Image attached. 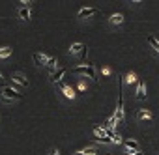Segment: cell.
I'll return each mask as SVG.
<instances>
[{"instance_id": "cell-6", "label": "cell", "mask_w": 159, "mask_h": 155, "mask_svg": "<svg viewBox=\"0 0 159 155\" xmlns=\"http://www.w3.org/2000/svg\"><path fill=\"white\" fill-rule=\"evenodd\" d=\"M124 144H125V148H127V149H133V151H140V146H139V142H137V140H125Z\"/></svg>"}, {"instance_id": "cell-11", "label": "cell", "mask_w": 159, "mask_h": 155, "mask_svg": "<svg viewBox=\"0 0 159 155\" xmlns=\"http://www.w3.org/2000/svg\"><path fill=\"white\" fill-rule=\"evenodd\" d=\"M124 21V15L122 13H114V15H111V23L112 24H120Z\"/></svg>"}, {"instance_id": "cell-22", "label": "cell", "mask_w": 159, "mask_h": 155, "mask_svg": "<svg viewBox=\"0 0 159 155\" xmlns=\"http://www.w3.org/2000/svg\"><path fill=\"white\" fill-rule=\"evenodd\" d=\"M112 142H116V144H118V142H122V138H120V136H118V135H116V136H114V138H112Z\"/></svg>"}, {"instance_id": "cell-16", "label": "cell", "mask_w": 159, "mask_h": 155, "mask_svg": "<svg viewBox=\"0 0 159 155\" xmlns=\"http://www.w3.org/2000/svg\"><path fill=\"white\" fill-rule=\"evenodd\" d=\"M139 118L140 120H148L150 118V112L148 110H139Z\"/></svg>"}, {"instance_id": "cell-25", "label": "cell", "mask_w": 159, "mask_h": 155, "mask_svg": "<svg viewBox=\"0 0 159 155\" xmlns=\"http://www.w3.org/2000/svg\"><path fill=\"white\" fill-rule=\"evenodd\" d=\"M75 155H84V153H83V151H79V153H75Z\"/></svg>"}, {"instance_id": "cell-9", "label": "cell", "mask_w": 159, "mask_h": 155, "mask_svg": "<svg viewBox=\"0 0 159 155\" xmlns=\"http://www.w3.org/2000/svg\"><path fill=\"white\" fill-rule=\"evenodd\" d=\"M19 15H21L23 21H28V19H30V10H28V6H23V8L19 10Z\"/></svg>"}, {"instance_id": "cell-26", "label": "cell", "mask_w": 159, "mask_h": 155, "mask_svg": "<svg viewBox=\"0 0 159 155\" xmlns=\"http://www.w3.org/2000/svg\"><path fill=\"white\" fill-rule=\"evenodd\" d=\"M0 82H2V75H0Z\"/></svg>"}, {"instance_id": "cell-8", "label": "cell", "mask_w": 159, "mask_h": 155, "mask_svg": "<svg viewBox=\"0 0 159 155\" xmlns=\"http://www.w3.org/2000/svg\"><path fill=\"white\" fill-rule=\"evenodd\" d=\"M64 75H66V69H64V67H60L58 71H54V73H52V81H54V82H60Z\"/></svg>"}, {"instance_id": "cell-18", "label": "cell", "mask_w": 159, "mask_h": 155, "mask_svg": "<svg viewBox=\"0 0 159 155\" xmlns=\"http://www.w3.org/2000/svg\"><path fill=\"white\" fill-rule=\"evenodd\" d=\"M125 81H127V82H129V84H131V82H135V81H137V77H135V75H133V73H129V75H127V77H125Z\"/></svg>"}, {"instance_id": "cell-20", "label": "cell", "mask_w": 159, "mask_h": 155, "mask_svg": "<svg viewBox=\"0 0 159 155\" xmlns=\"http://www.w3.org/2000/svg\"><path fill=\"white\" fill-rule=\"evenodd\" d=\"M98 140H99V142H103V144H111V142H112L109 136H103V138H98Z\"/></svg>"}, {"instance_id": "cell-14", "label": "cell", "mask_w": 159, "mask_h": 155, "mask_svg": "<svg viewBox=\"0 0 159 155\" xmlns=\"http://www.w3.org/2000/svg\"><path fill=\"white\" fill-rule=\"evenodd\" d=\"M11 54V49L10 47H4V49H0V58H8Z\"/></svg>"}, {"instance_id": "cell-21", "label": "cell", "mask_w": 159, "mask_h": 155, "mask_svg": "<svg viewBox=\"0 0 159 155\" xmlns=\"http://www.w3.org/2000/svg\"><path fill=\"white\" fill-rule=\"evenodd\" d=\"M86 60V47L83 49V52H81V62H84Z\"/></svg>"}, {"instance_id": "cell-4", "label": "cell", "mask_w": 159, "mask_h": 155, "mask_svg": "<svg viewBox=\"0 0 159 155\" xmlns=\"http://www.w3.org/2000/svg\"><path fill=\"white\" fill-rule=\"evenodd\" d=\"M58 86H60V90L64 92V95H66L67 99H73V97H75V92H73V88H71V86H67V84H64L62 81L58 82Z\"/></svg>"}, {"instance_id": "cell-19", "label": "cell", "mask_w": 159, "mask_h": 155, "mask_svg": "<svg viewBox=\"0 0 159 155\" xmlns=\"http://www.w3.org/2000/svg\"><path fill=\"white\" fill-rule=\"evenodd\" d=\"M47 65H49V67H54V65H56V58H49V60H47Z\"/></svg>"}, {"instance_id": "cell-23", "label": "cell", "mask_w": 159, "mask_h": 155, "mask_svg": "<svg viewBox=\"0 0 159 155\" xmlns=\"http://www.w3.org/2000/svg\"><path fill=\"white\" fill-rule=\"evenodd\" d=\"M129 155H142L140 151H135V153H129Z\"/></svg>"}, {"instance_id": "cell-17", "label": "cell", "mask_w": 159, "mask_h": 155, "mask_svg": "<svg viewBox=\"0 0 159 155\" xmlns=\"http://www.w3.org/2000/svg\"><path fill=\"white\" fill-rule=\"evenodd\" d=\"M83 153L84 155H96L98 151H96V148H86V149H83Z\"/></svg>"}, {"instance_id": "cell-7", "label": "cell", "mask_w": 159, "mask_h": 155, "mask_svg": "<svg viewBox=\"0 0 159 155\" xmlns=\"http://www.w3.org/2000/svg\"><path fill=\"white\" fill-rule=\"evenodd\" d=\"M11 79H13V81H15L17 84H21V86H28V81L25 79V77H23V75H19V73H15V75L11 77Z\"/></svg>"}, {"instance_id": "cell-3", "label": "cell", "mask_w": 159, "mask_h": 155, "mask_svg": "<svg viewBox=\"0 0 159 155\" xmlns=\"http://www.w3.org/2000/svg\"><path fill=\"white\" fill-rule=\"evenodd\" d=\"M2 97L8 101V99H23V95L19 94V92H15L11 86H4L2 88Z\"/></svg>"}, {"instance_id": "cell-24", "label": "cell", "mask_w": 159, "mask_h": 155, "mask_svg": "<svg viewBox=\"0 0 159 155\" xmlns=\"http://www.w3.org/2000/svg\"><path fill=\"white\" fill-rule=\"evenodd\" d=\"M51 155H58V151H51Z\"/></svg>"}, {"instance_id": "cell-1", "label": "cell", "mask_w": 159, "mask_h": 155, "mask_svg": "<svg viewBox=\"0 0 159 155\" xmlns=\"http://www.w3.org/2000/svg\"><path fill=\"white\" fill-rule=\"evenodd\" d=\"M122 86H124V77H120V95H118V108H116V122H124V95H122Z\"/></svg>"}, {"instance_id": "cell-5", "label": "cell", "mask_w": 159, "mask_h": 155, "mask_svg": "<svg viewBox=\"0 0 159 155\" xmlns=\"http://www.w3.org/2000/svg\"><path fill=\"white\" fill-rule=\"evenodd\" d=\"M98 13V10L96 8H84V10H81V11H79V17H92V15H96Z\"/></svg>"}, {"instance_id": "cell-15", "label": "cell", "mask_w": 159, "mask_h": 155, "mask_svg": "<svg viewBox=\"0 0 159 155\" xmlns=\"http://www.w3.org/2000/svg\"><path fill=\"white\" fill-rule=\"evenodd\" d=\"M94 133H96L98 136H101V138H103V136H107V135H105V129H103V127H94Z\"/></svg>"}, {"instance_id": "cell-12", "label": "cell", "mask_w": 159, "mask_h": 155, "mask_svg": "<svg viewBox=\"0 0 159 155\" xmlns=\"http://www.w3.org/2000/svg\"><path fill=\"white\" fill-rule=\"evenodd\" d=\"M137 97L139 99H144L146 97V94H144V82H139V86H137Z\"/></svg>"}, {"instance_id": "cell-2", "label": "cell", "mask_w": 159, "mask_h": 155, "mask_svg": "<svg viewBox=\"0 0 159 155\" xmlns=\"http://www.w3.org/2000/svg\"><path fill=\"white\" fill-rule=\"evenodd\" d=\"M73 71L75 73H84V75H88L90 79H94L98 82V75H96V69L92 65H79V67H73Z\"/></svg>"}, {"instance_id": "cell-10", "label": "cell", "mask_w": 159, "mask_h": 155, "mask_svg": "<svg viewBox=\"0 0 159 155\" xmlns=\"http://www.w3.org/2000/svg\"><path fill=\"white\" fill-rule=\"evenodd\" d=\"M47 60H49V58H47L45 54H39V52H36V54H34V62H36V64H39V65H41V64H45V65H47Z\"/></svg>"}, {"instance_id": "cell-13", "label": "cell", "mask_w": 159, "mask_h": 155, "mask_svg": "<svg viewBox=\"0 0 159 155\" xmlns=\"http://www.w3.org/2000/svg\"><path fill=\"white\" fill-rule=\"evenodd\" d=\"M83 49H84V45H81V43H75V45H71V54H81L83 52Z\"/></svg>"}]
</instances>
